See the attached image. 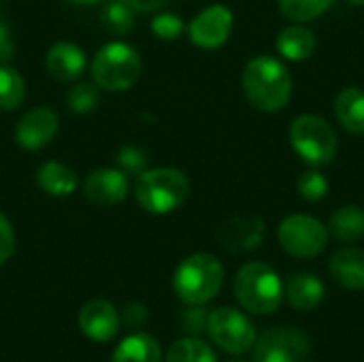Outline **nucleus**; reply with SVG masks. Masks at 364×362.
Returning a JSON list of instances; mask_svg holds the SVG:
<instances>
[{
  "label": "nucleus",
  "mask_w": 364,
  "mask_h": 362,
  "mask_svg": "<svg viewBox=\"0 0 364 362\" xmlns=\"http://www.w3.org/2000/svg\"><path fill=\"white\" fill-rule=\"evenodd\" d=\"M241 83L247 100L267 113L284 109L292 96V77L288 68L273 55H258L250 60Z\"/></svg>",
  "instance_id": "nucleus-1"
},
{
  "label": "nucleus",
  "mask_w": 364,
  "mask_h": 362,
  "mask_svg": "<svg viewBox=\"0 0 364 362\" xmlns=\"http://www.w3.org/2000/svg\"><path fill=\"white\" fill-rule=\"evenodd\" d=\"M224 284V267L211 254L188 256L173 275L177 297L188 305H205L218 297Z\"/></svg>",
  "instance_id": "nucleus-2"
},
{
  "label": "nucleus",
  "mask_w": 364,
  "mask_h": 362,
  "mask_svg": "<svg viewBox=\"0 0 364 362\" xmlns=\"http://www.w3.org/2000/svg\"><path fill=\"white\" fill-rule=\"evenodd\" d=\"M235 297L243 309L256 316L275 314L284 299L279 275L264 262H247L235 277Z\"/></svg>",
  "instance_id": "nucleus-3"
},
{
  "label": "nucleus",
  "mask_w": 364,
  "mask_h": 362,
  "mask_svg": "<svg viewBox=\"0 0 364 362\" xmlns=\"http://www.w3.org/2000/svg\"><path fill=\"white\" fill-rule=\"evenodd\" d=\"M134 196L149 213H171L190 196V179L179 169L171 166L143 171L136 179Z\"/></svg>",
  "instance_id": "nucleus-4"
},
{
  "label": "nucleus",
  "mask_w": 364,
  "mask_h": 362,
  "mask_svg": "<svg viewBox=\"0 0 364 362\" xmlns=\"http://www.w3.org/2000/svg\"><path fill=\"white\" fill-rule=\"evenodd\" d=\"M294 151L311 166H324L335 160L339 141L335 128L320 115H299L290 126Z\"/></svg>",
  "instance_id": "nucleus-5"
},
{
  "label": "nucleus",
  "mask_w": 364,
  "mask_h": 362,
  "mask_svg": "<svg viewBox=\"0 0 364 362\" xmlns=\"http://www.w3.org/2000/svg\"><path fill=\"white\" fill-rule=\"evenodd\" d=\"M139 75H141V58L126 43L105 45L92 62V77L96 85L109 92L128 90L139 79Z\"/></svg>",
  "instance_id": "nucleus-6"
},
{
  "label": "nucleus",
  "mask_w": 364,
  "mask_h": 362,
  "mask_svg": "<svg viewBox=\"0 0 364 362\" xmlns=\"http://www.w3.org/2000/svg\"><path fill=\"white\" fill-rule=\"evenodd\" d=\"M279 245L294 258H316L328 245V228L305 213L288 215L277 228Z\"/></svg>",
  "instance_id": "nucleus-7"
},
{
  "label": "nucleus",
  "mask_w": 364,
  "mask_h": 362,
  "mask_svg": "<svg viewBox=\"0 0 364 362\" xmlns=\"http://www.w3.org/2000/svg\"><path fill=\"white\" fill-rule=\"evenodd\" d=\"M207 333L228 354H245L256 344V329L247 316L232 307H220L209 314Z\"/></svg>",
  "instance_id": "nucleus-8"
},
{
  "label": "nucleus",
  "mask_w": 364,
  "mask_h": 362,
  "mask_svg": "<svg viewBox=\"0 0 364 362\" xmlns=\"http://www.w3.org/2000/svg\"><path fill=\"white\" fill-rule=\"evenodd\" d=\"M311 344L299 329L277 326L256 337L254 362H307Z\"/></svg>",
  "instance_id": "nucleus-9"
},
{
  "label": "nucleus",
  "mask_w": 364,
  "mask_h": 362,
  "mask_svg": "<svg viewBox=\"0 0 364 362\" xmlns=\"http://www.w3.org/2000/svg\"><path fill=\"white\" fill-rule=\"evenodd\" d=\"M232 32V11L224 4L207 6L203 13H198L190 28V41L203 49H215L228 41Z\"/></svg>",
  "instance_id": "nucleus-10"
},
{
  "label": "nucleus",
  "mask_w": 364,
  "mask_h": 362,
  "mask_svg": "<svg viewBox=\"0 0 364 362\" xmlns=\"http://www.w3.org/2000/svg\"><path fill=\"white\" fill-rule=\"evenodd\" d=\"M79 329L92 341H111L119 331V314L109 301L94 299L81 307Z\"/></svg>",
  "instance_id": "nucleus-11"
},
{
  "label": "nucleus",
  "mask_w": 364,
  "mask_h": 362,
  "mask_svg": "<svg viewBox=\"0 0 364 362\" xmlns=\"http://www.w3.org/2000/svg\"><path fill=\"white\" fill-rule=\"evenodd\" d=\"M128 177L117 169H98L87 175L83 183V194L90 203L98 207H111L126 198L128 194Z\"/></svg>",
  "instance_id": "nucleus-12"
},
{
  "label": "nucleus",
  "mask_w": 364,
  "mask_h": 362,
  "mask_svg": "<svg viewBox=\"0 0 364 362\" xmlns=\"http://www.w3.org/2000/svg\"><path fill=\"white\" fill-rule=\"evenodd\" d=\"M58 132V115L47 107L30 109L15 128V139L23 149L45 147Z\"/></svg>",
  "instance_id": "nucleus-13"
},
{
  "label": "nucleus",
  "mask_w": 364,
  "mask_h": 362,
  "mask_svg": "<svg viewBox=\"0 0 364 362\" xmlns=\"http://www.w3.org/2000/svg\"><path fill=\"white\" fill-rule=\"evenodd\" d=\"M264 237V224L258 218H232L220 228V241L235 254L254 252Z\"/></svg>",
  "instance_id": "nucleus-14"
},
{
  "label": "nucleus",
  "mask_w": 364,
  "mask_h": 362,
  "mask_svg": "<svg viewBox=\"0 0 364 362\" xmlns=\"http://www.w3.org/2000/svg\"><path fill=\"white\" fill-rule=\"evenodd\" d=\"M333 280L346 290H364V250L341 247L328 262Z\"/></svg>",
  "instance_id": "nucleus-15"
},
{
  "label": "nucleus",
  "mask_w": 364,
  "mask_h": 362,
  "mask_svg": "<svg viewBox=\"0 0 364 362\" xmlns=\"http://www.w3.org/2000/svg\"><path fill=\"white\" fill-rule=\"evenodd\" d=\"M324 284L311 273H292L286 282L288 303L299 312H311L324 301Z\"/></svg>",
  "instance_id": "nucleus-16"
},
{
  "label": "nucleus",
  "mask_w": 364,
  "mask_h": 362,
  "mask_svg": "<svg viewBox=\"0 0 364 362\" xmlns=\"http://www.w3.org/2000/svg\"><path fill=\"white\" fill-rule=\"evenodd\" d=\"M85 68V55L75 43H58L47 53V70L58 81H73Z\"/></svg>",
  "instance_id": "nucleus-17"
},
{
  "label": "nucleus",
  "mask_w": 364,
  "mask_h": 362,
  "mask_svg": "<svg viewBox=\"0 0 364 362\" xmlns=\"http://www.w3.org/2000/svg\"><path fill=\"white\" fill-rule=\"evenodd\" d=\"M275 47H277V51L286 60L301 62V60H307L314 53V49H316V34L307 26L292 23V26H288V28H284L279 32Z\"/></svg>",
  "instance_id": "nucleus-18"
},
{
  "label": "nucleus",
  "mask_w": 364,
  "mask_h": 362,
  "mask_svg": "<svg viewBox=\"0 0 364 362\" xmlns=\"http://www.w3.org/2000/svg\"><path fill=\"white\" fill-rule=\"evenodd\" d=\"M335 115L339 124L352 132L364 134V92L360 87H346L335 98Z\"/></svg>",
  "instance_id": "nucleus-19"
},
{
  "label": "nucleus",
  "mask_w": 364,
  "mask_h": 362,
  "mask_svg": "<svg viewBox=\"0 0 364 362\" xmlns=\"http://www.w3.org/2000/svg\"><path fill=\"white\" fill-rule=\"evenodd\" d=\"M111 362H162V350L151 335L132 333L115 348Z\"/></svg>",
  "instance_id": "nucleus-20"
},
{
  "label": "nucleus",
  "mask_w": 364,
  "mask_h": 362,
  "mask_svg": "<svg viewBox=\"0 0 364 362\" xmlns=\"http://www.w3.org/2000/svg\"><path fill=\"white\" fill-rule=\"evenodd\" d=\"M328 235L341 243H356L364 237V209L358 205L339 207L328 222Z\"/></svg>",
  "instance_id": "nucleus-21"
},
{
  "label": "nucleus",
  "mask_w": 364,
  "mask_h": 362,
  "mask_svg": "<svg viewBox=\"0 0 364 362\" xmlns=\"http://www.w3.org/2000/svg\"><path fill=\"white\" fill-rule=\"evenodd\" d=\"M36 183L51 196H66L77 190V175L60 162H47L36 173Z\"/></svg>",
  "instance_id": "nucleus-22"
},
{
  "label": "nucleus",
  "mask_w": 364,
  "mask_h": 362,
  "mask_svg": "<svg viewBox=\"0 0 364 362\" xmlns=\"http://www.w3.org/2000/svg\"><path fill=\"white\" fill-rule=\"evenodd\" d=\"M166 362H218V358L205 341L186 337L171 346L166 352Z\"/></svg>",
  "instance_id": "nucleus-23"
},
{
  "label": "nucleus",
  "mask_w": 364,
  "mask_h": 362,
  "mask_svg": "<svg viewBox=\"0 0 364 362\" xmlns=\"http://www.w3.org/2000/svg\"><path fill=\"white\" fill-rule=\"evenodd\" d=\"M100 23L113 34H126L134 26V9L128 6L124 0H109L102 6Z\"/></svg>",
  "instance_id": "nucleus-24"
},
{
  "label": "nucleus",
  "mask_w": 364,
  "mask_h": 362,
  "mask_svg": "<svg viewBox=\"0 0 364 362\" xmlns=\"http://www.w3.org/2000/svg\"><path fill=\"white\" fill-rule=\"evenodd\" d=\"M26 83L21 75L9 66H0V109L13 111L23 102Z\"/></svg>",
  "instance_id": "nucleus-25"
},
{
  "label": "nucleus",
  "mask_w": 364,
  "mask_h": 362,
  "mask_svg": "<svg viewBox=\"0 0 364 362\" xmlns=\"http://www.w3.org/2000/svg\"><path fill=\"white\" fill-rule=\"evenodd\" d=\"M333 2L335 0H279V9L294 23H305L326 13Z\"/></svg>",
  "instance_id": "nucleus-26"
},
{
  "label": "nucleus",
  "mask_w": 364,
  "mask_h": 362,
  "mask_svg": "<svg viewBox=\"0 0 364 362\" xmlns=\"http://www.w3.org/2000/svg\"><path fill=\"white\" fill-rule=\"evenodd\" d=\"M296 190L305 201L318 203L328 194V179L318 171H305L296 181Z\"/></svg>",
  "instance_id": "nucleus-27"
},
{
  "label": "nucleus",
  "mask_w": 364,
  "mask_h": 362,
  "mask_svg": "<svg viewBox=\"0 0 364 362\" xmlns=\"http://www.w3.org/2000/svg\"><path fill=\"white\" fill-rule=\"evenodd\" d=\"M66 102L77 113H90L98 105V90L94 83H79L68 92Z\"/></svg>",
  "instance_id": "nucleus-28"
},
{
  "label": "nucleus",
  "mask_w": 364,
  "mask_h": 362,
  "mask_svg": "<svg viewBox=\"0 0 364 362\" xmlns=\"http://www.w3.org/2000/svg\"><path fill=\"white\" fill-rule=\"evenodd\" d=\"M151 30H154V32L158 34V38H162V41H175V38H179L181 32H183V21H181V17L175 15V13H162V15L154 17Z\"/></svg>",
  "instance_id": "nucleus-29"
},
{
  "label": "nucleus",
  "mask_w": 364,
  "mask_h": 362,
  "mask_svg": "<svg viewBox=\"0 0 364 362\" xmlns=\"http://www.w3.org/2000/svg\"><path fill=\"white\" fill-rule=\"evenodd\" d=\"M15 252V230L11 222L0 213V265H4Z\"/></svg>",
  "instance_id": "nucleus-30"
},
{
  "label": "nucleus",
  "mask_w": 364,
  "mask_h": 362,
  "mask_svg": "<svg viewBox=\"0 0 364 362\" xmlns=\"http://www.w3.org/2000/svg\"><path fill=\"white\" fill-rule=\"evenodd\" d=\"M117 162L126 169V171H141L143 173V166H145V156L134 149V147H126L119 151L117 156Z\"/></svg>",
  "instance_id": "nucleus-31"
},
{
  "label": "nucleus",
  "mask_w": 364,
  "mask_h": 362,
  "mask_svg": "<svg viewBox=\"0 0 364 362\" xmlns=\"http://www.w3.org/2000/svg\"><path fill=\"white\" fill-rule=\"evenodd\" d=\"M207 320H209V314H205L203 309H192L183 316V326L192 335H198L200 331H207Z\"/></svg>",
  "instance_id": "nucleus-32"
},
{
  "label": "nucleus",
  "mask_w": 364,
  "mask_h": 362,
  "mask_svg": "<svg viewBox=\"0 0 364 362\" xmlns=\"http://www.w3.org/2000/svg\"><path fill=\"white\" fill-rule=\"evenodd\" d=\"M13 53H15V43L11 36V28L4 21V17L0 15V60L9 62V60H13Z\"/></svg>",
  "instance_id": "nucleus-33"
},
{
  "label": "nucleus",
  "mask_w": 364,
  "mask_h": 362,
  "mask_svg": "<svg viewBox=\"0 0 364 362\" xmlns=\"http://www.w3.org/2000/svg\"><path fill=\"white\" fill-rule=\"evenodd\" d=\"M126 322L130 324V326H134V324H143L145 322V318H147V312H145V307L143 305H136V303H132L128 309H126Z\"/></svg>",
  "instance_id": "nucleus-34"
},
{
  "label": "nucleus",
  "mask_w": 364,
  "mask_h": 362,
  "mask_svg": "<svg viewBox=\"0 0 364 362\" xmlns=\"http://www.w3.org/2000/svg\"><path fill=\"white\" fill-rule=\"evenodd\" d=\"M128 6H132L134 11H141V13H147V11H156L160 9L166 0H124Z\"/></svg>",
  "instance_id": "nucleus-35"
},
{
  "label": "nucleus",
  "mask_w": 364,
  "mask_h": 362,
  "mask_svg": "<svg viewBox=\"0 0 364 362\" xmlns=\"http://www.w3.org/2000/svg\"><path fill=\"white\" fill-rule=\"evenodd\" d=\"M70 2H77V4H94V2H100V0H70Z\"/></svg>",
  "instance_id": "nucleus-36"
},
{
  "label": "nucleus",
  "mask_w": 364,
  "mask_h": 362,
  "mask_svg": "<svg viewBox=\"0 0 364 362\" xmlns=\"http://www.w3.org/2000/svg\"><path fill=\"white\" fill-rule=\"evenodd\" d=\"M348 2H352V4H356V6H360V4H364V0H348Z\"/></svg>",
  "instance_id": "nucleus-37"
},
{
  "label": "nucleus",
  "mask_w": 364,
  "mask_h": 362,
  "mask_svg": "<svg viewBox=\"0 0 364 362\" xmlns=\"http://www.w3.org/2000/svg\"><path fill=\"white\" fill-rule=\"evenodd\" d=\"M232 362H241V361H232Z\"/></svg>",
  "instance_id": "nucleus-38"
}]
</instances>
